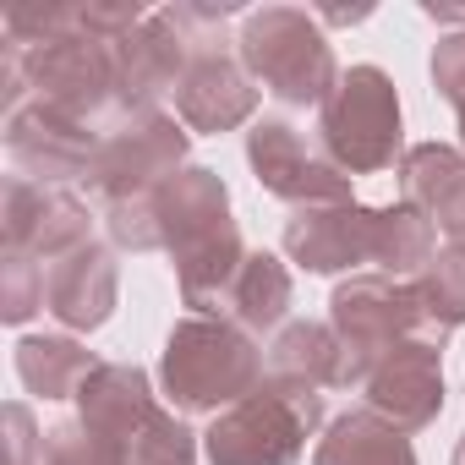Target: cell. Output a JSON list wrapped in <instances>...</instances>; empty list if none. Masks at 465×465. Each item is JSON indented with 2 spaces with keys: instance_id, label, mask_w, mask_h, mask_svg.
<instances>
[{
  "instance_id": "cell-1",
  "label": "cell",
  "mask_w": 465,
  "mask_h": 465,
  "mask_svg": "<svg viewBox=\"0 0 465 465\" xmlns=\"http://www.w3.org/2000/svg\"><path fill=\"white\" fill-rule=\"evenodd\" d=\"M153 213H159L164 252L175 258L181 302L197 318H224V296L236 285L252 247L242 242V224L230 213V192H224L219 170H208V164L175 170L153 192Z\"/></svg>"
},
{
  "instance_id": "cell-2",
  "label": "cell",
  "mask_w": 465,
  "mask_h": 465,
  "mask_svg": "<svg viewBox=\"0 0 465 465\" xmlns=\"http://www.w3.org/2000/svg\"><path fill=\"white\" fill-rule=\"evenodd\" d=\"M269 372V351L230 318H181L164 334L159 356V394L181 416H219L247 400Z\"/></svg>"
},
{
  "instance_id": "cell-3",
  "label": "cell",
  "mask_w": 465,
  "mask_h": 465,
  "mask_svg": "<svg viewBox=\"0 0 465 465\" xmlns=\"http://www.w3.org/2000/svg\"><path fill=\"white\" fill-rule=\"evenodd\" d=\"M236 61L247 66V77L274 94L291 110H323L340 88V61L334 45L323 34V23L307 6H263L242 17V39H236Z\"/></svg>"
},
{
  "instance_id": "cell-4",
  "label": "cell",
  "mask_w": 465,
  "mask_h": 465,
  "mask_svg": "<svg viewBox=\"0 0 465 465\" xmlns=\"http://www.w3.org/2000/svg\"><path fill=\"white\" fill-rule=\"evenodd\" d=\"M164 12L192 45V66H186L181 88L170 94L175 99V121L186 132H203V137L247 126L258 115V94L263 88L247 77V66L230 55V39H224V23L242 17V6L224 0V6H164Z\"/></svg>"
},
{
  "instance_id": "cell-5",
  "label": "cell",
  "mask_w": 465,
  "mask_h": 465,
  "mask_svg": "<svg viewBox=\"0 0 465 465\" xmlns=\"http://www.w3.org/2000/svg\"><path fill=\"white\" fill-rule=\"evenodd\" d=\"M329 329H334V345H340L334 389H361L389 351H400L416 334H432L416 285L411 280H389V274H351V280H340L334 296H329Z\"/></svg>"
},
{
  "instance_id": "cell-6",
  "label": "cell",
  "mask_w": 465,
  "mask_h": 465,
  "mask_svg": "<svg viewBox=\"0 0 465 465\" xmlns=\"http://www.w3.org/2000/svg\"><path fill=\"white\" fill-rule=\"evenodd\" d=\"M318 427H323V394H296L263 378L247 400H236L208 421L203 460L208 465H296Z\"/></svg>"
},
{
  "instance_id": "cell-7",
  "label": "cell",
  "mask_w": 465,
  "mask_h": 465,
  "mask_svg": "<svg viewBox=\"0 0 465 465\" xmlns=\"http://www.w3.org/2000/svg\"><path fill=\"white\" fill-rule=\"evenodd\" d=\"M23 72H28V99L55 110V115H72L83 126H110L121 121V66H115V45L110 39H94L83 34V17L72 34L39 45V50H23Z\"/></svg>"
},
{
  "instance_id": "cell-8",
  "label": "cell",
  "mask_w": 465,
  "mask_h": 465,
  "mask_svg": "<svg viewBox=\"0 0 465 465\" xmlns=\"http://www.w3.org/2000/svg\"><path fill=\"white\" fill-rule=\"evenodd\" d=\"M400 94L383 66H351L334 99L318 110V143L351 175L389 170L400 153Z\"/></svg>"
},
{
  "instance_id": "cell-9",
  "label": "cell",
  "mask_w": 465,
  "mask_h": 465,
  "mask_svg": "<svg viewBox=\"0 0 465 465\" xmlns=\"http://www.w3.org/2000/svg\"><path fill=\"white\" fill-rule=\"evenodd\" d=\"M186 148H192V132L175 115H164V110L121 115L99 137V153H94V170H88V192L99 197V208L132 203V197H153L175 170H186Z\"/></svg>"
},
{
  "instance_id": "cell-10",
  "label": "cell",
  "mask_w": 465,
  "mask_h": 465,
  "mask_svg": "<svg viewBox=\"0 0 465 465\" xmlns=\"http://www.w3.org/2000/svg\"><path fill=\"white\" fill-rule=\"evenodd\" d=\"M247 164L258 175V186L291 208H318V203H356L351 192V170H340L329 159V148L318 137H307L296 121L285 115H263L247 132Z\"/></svg>"
},
{
  "instance_id": "cell-11",
  "label": "cell",
  "mask_w": 465,
  "mask_h": 465,
  "mask_svg": "<svg viewBox=\"0 0 465 465\" xmlns=\"http://www.w3.org/2000/svg\"><path fill=\"white\" fill-rule=\"evenodd\" d=\"M0 224H6V252H23L45 269L94 242L88 203L66 186H39L28 175H6L0 186Z\"/></svg>"
},
{
  "instance_id": "cell-12",
  "label": "cell",
  "mask_w": 465,
  "mask_h": 465,
  "mask_svg": "<svg viewBox=\"0 0 465 465\" xmlns=\"http://www.w3.org/2000/svg\"><path fill=\"white\" fill-rule=\"evenodd\" d=\"M99 126H83L72 115H55L45 104H23L17 115H6V159L12 175H28L39 186H72L88 181L94 153H99Z\"/></svg>"
},
{
  "instance_id": "cell-13",
  "label": "cell",
  "mask_w": 465,
  "mask_h": 465,
  "mask_svg": "<svg viewBox=\"0 0 465 465\" xmlns=\"http://www.w3.org/2000/svg\"><path fill=\"white\" fill-rule=\"evenodd\" d=\"M361 400L372 416L394 421L400 432H421L443 416V340L416 334L400 351H389L372 378L361 383Z\"/></svg>"
},
{
  "instance_id": "cell-14",
  "label": "cell",
  "mask_w": 465,
  "mask_h": 465,
  "mask_svg": "<svg viewBox=\"0 0 465 465\" xmlns=\"http://www.w3.org/2000/svg\"><path fill=\"white\" fill-rule=\"evenodd\" d=\"M372 247H378V208L361 203L291 208L285 219V258L302 263L307 274H351L372 263Z\"/></svg>"
},
{
  "instance_id": "cell-15",
  "label": "cell",
  "mask_w": 465,
  "mask_h": 465,
  "mask_svg": "<svg viewBox=\"0 0 465 465\" xmlns=\"http://www.w3.org/2000/svg\"><path fill=\"white\" fill-rule=\"evenodd\" d=\"M115 66H121V115H143L181 88L192 66V45L170 23V12H148V23L115 45Z\"/></svg>"
},
{
  "instance_id": "cell-16",
  "label": "cell",
  "mask_w": 465,
  "mask_h": 465,
  "mask_svg": "<svg viewBox=\"0 0 465 465\" xmlns=\"http://www.w3.org/2000/svg\"><path fill=\"white\" fill-rule=\"evenodd\" d=\"M115 302H121V274L104 242H88L45 269V312L72 334L104 329L115 318Z\"/></svg>"
},
{
  "instance_id": "cell-17",
  "label": "cell",
  "mask_w": 465,
  "mask_h": 465,
  "mask_svg": "<svg viewBox=\"0 0 465 465\" xmlns=\"http://www.w3.org/2000/svg\"><path fill=\"white\" fill-rule=\"evenodd\" d=\"M77 416L99 432V438H110L121 454L132 449V438L143 432V421L164 405L159 394H153V378L137 367V361H104L83 389H77Z\"/></svg>"
},
{
  "instance_id": "cell-18",
  "label": "cell",
  "mask_w": 465,
  "mask_h": 465,
  "mask_svg": "<svg viewBox=\"0 0 465 465\" xmlns=\"http://www.w3.org/2000/svg\"><path fill=\"white\" fill-rule=\"evenodd\" d=\"M269 383L296 389V394H323L340 378V345L329 323L312 318H291L274 340H269Z\"/></svg>"
},
{
  "instance_id": "cell-19",
  "label": "cell",
  "mask_w": 465,
  "mask_h": 465,
  "mask_svg": "<svg viewBox=\"0 0 465 465\" xmlns=\"http://www.w3.org/2000/svg\"><path fill=\"white\" fill-rule=\"evenodd\" d=\"M312 465H416V449H411V432H400L394 421H383L361 405L323 427Z\"/></svg>"
},
{
  "instance_id": "cell-20",
  "label": "cell",
  "mask_w": 465,
  "mask_h": 465,
  "mask_svg": "<svg viewBox=\"0 0 465 465\" xmlns=\"http://www.w3.org/2000/svg\"><path fill=\"white\" fill-rule=\"evenodd\" d=\"M291 296H296L291 269L274 252H247L236 285H230V296H224V318L263 340V334H280L291 323Z\"/></svg>"
},
{
  "instance_id": "cell-21",
  "label": "cell",
  "mask_w": 465,
  "mask_h": 465,
  "mask_svg": "<svg viewBox=\"0 0 465 465\" xmlns=\"http://www.w3.org/2000/svg\"><path fill=\"white\" fill-rule=\"evenodd\" d=\"M104 361L77 345L72 334H23L17 340V378L39 400H77V389L99 372Z\"/></svg>"
},
{
  "instance_id": "cell-22",
  "label": "cell",
  "mask_w": 465,
  "mask_h": 465,
  "mask_svg": "<svg viewBox=\"0 0 465 465\" xmlns=\"http://www.w3.org/2000/svg\"><path fill=\"white\" fill-rule=\"evenodd\" d=\"M438 258V224L416 208V203H389L378 208V247H372V269L389 280H416L427 263Z\"/></svg>"
},
{
  "instance_id": "cell-23",
  "label": "cell",
  "mask_w": 465,
  "mask_h": 465,
  "mask_svg": "<svg viewBox=\"0 0 465 465\" xmlns=\"http://www.w3.org/2000/svg\"><path fill=\"white\" fill-rule=\"evenodd\" d=\"M411 285H416L421 312H427V329H432L438 340L465 323V252H460V247H438V258H432Z\"/></svg>"
},
{
  "instance_id": "cell-24",
  "label": "cell",
  "mask_w": 465,
  "mask_h": 465,
  "mask_svg": "<svg viewBox=\"0 0 465 465\" xmlns=\"http://www.w3.org/2000/svg\"><path fill=\"white\" fill-rule=\"evenodd\" d=\"M197 454H203V432H192L181 411L159 405L143 421V432L132 438L126 465H197Z\"/></svg>"
},
{
  "instance_id": "cell-25",
  "label": "cell",
  "mask_w": 465,
  "mask_h": 465,
  "mask_svg": "<svg viewBox=\"0 0 465 465\" xmlns=\"http://www.w3.org/2000/svg\"><path fill=\"white\" fill-rule=\"evenodd\" d=\"M39 465H126V454H121L110 438H99L83 416H66V421H55V427L45 432Z\"/></svg>"
},
{
  "instance_id": "cell-26",
  "label": "cell",
  "mask_w": 465,
  "mask_h": 465,
  "mask_svg": "<svg viewBox=\"0 0 465 465\" xmlns=\"http://www.w3.org/2000/svg\"><path fill=\"white\" fill-rule=\"evenodd\" d=\"M39 307H45V263H34L23 252H6L0 258V318L12 329H23Z\"/></svg>"
},
{
  "instance_id": "cell-27",
  "label": "cell",
  "mask_w": 465,
  "mask_h": 465,
  "mask_svg": "<svg viewBox=\"0 0 465 465\" xmlns=\"http://www.w3.org/2000/svg\"><path fill=\"white\" fill-rule=\"evenodd\" d=\"M104 236H110V247H121V252H159V247H164V236H159L153 197L110 203V208H104Z\"/></svg>"
},
{
  "instance_id": "cell-28",
  "label": "cell",
  "mask_w": 465,
  "mask_h": 465,
  "mask_svg": "<svg viewBox=\"0 0 465 465\" xmlns=\"http://www.w3.org/2000/svg\"><path fill=\"white\" fill-rule=\"evenodd\" d=\"M432 88H438V99L460 115V143H465V34H449V39H438L432 45Z\"/></svg>"
},
{
  "instance_id": "cell-29",
  "label": "cell",
  "mask_w": 465,
  "mask_h": 465,
  "mask_svg": "<svg viewBox=\"0 0 465 465\" xmlns=\"http://www.w3.org/2000/svg\"><path fill=\"white\" fill-rule=\"evenodd\" d=\"M427 219L443 230V247H460L465 252V170L443 186V197L427 208Z\"/></svg>"
},
{
  "instance_id": "cell-30",
  "label": "cell",
  "mask_w": 465,
  "mask_h": 465,
  "mask_svg": "<svg viewBox=\"0 0 465 465\" xmlns=\"http://www.w3.org/2000/svg\"><path fill=\"white\" fill-rule=\"evenodd\" d=\"M6 432H12V465H39L45 432H39V421H34V411H28L23 400L6 405Z\"/></svg>"
},
{
  "instance_id": "cell-31",
  "label": "cell",
  "mask_w": 465,
  "mask_h": 465,
  "mask_svg": "<svg viewBox=\"0 0 465 465\" xmlns=\"http://www.w3.org/2000/svg\"><path fill=\"white\" fill-rule=\"evenodd\" d=\"M312 17H318L323 28H356V23H367V17H372V6H351V12L340 6V12H312Z\"/></svg>"
},
{
  "instance_id": "cell-32",
  "label": "cell",
  "mask_w": 465,
  "mask_h": 465,
  "mask_svg": "<svg viewBox=\"0 0 465 465\" xmlns=\"http://www.w3.org/2000/svg\"><path fill=\"white\" fill-rule=\"evenodd\" d=\"M449 465H465V432H460V443H454V460Z\"/></svg>"
}]
</instances>
